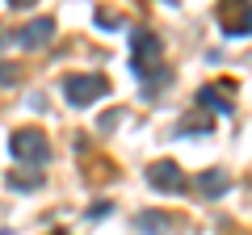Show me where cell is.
I'll return each instance as SVG.
<instances>
[{
	"label": "cell",
	"instance_id": "obj_7",
	"mask_svg": "<svg viewBox=\"0 0 252 235\" xmlns=\"http://www.w3.org/2000/svg\"><path fill=\"white\" fill-rule=\"evenodd\" d=\"M135 227H139L143 235H168V231H172V223H168L164 214H139Z\"/></svg>",
	"mask_w": 252,
	"mask_h": 235
},
{
	"label": "cell",
	"instance_id": "obj_1",
	"mask_svg": "<svg viewBox=\"0 0 252 235\" xmlns=\"http://www.w3.org/2000/svg\"><path fill=\"white\" fill-rule=\"evenodd\" d=\"M63 92H67L72 105H89V101H97V97L109 92V80L105 76H72V80L63 84Z\"/></svg>",
	"mask_w": 252,
	"mask_h": 235
},
{
	"label": "cell",
	"instance_id": "obj_2",
	"mask_svg": "<svg viewBox=\"0 0 252 235\" xmlns=\"http://www.w3.org/2000/svg\"><path fill=\"white\" fill-rule=\"evenodd\" d=\"M13 155L26 164H42L46 155H51V143H46V135H38V130H17L13 135Z\"/></svg>",
	"mask_w": 252,
	"mask_h": 235
},
{
	"label": "cell",
	"instance_id": "obj_9",
	"mask_svg": "<svg viewBox=\"0 0 252 235\" xmlns=\"http://www.w3.org/2000/svg\"><path fill=\"white\" fill-rule=\"evenodd\" d=\"M9 185H13V189H21V193H30V189H38V185H42V172H21V176L13 172Z\"/></svg>",
	"mask_w": 252,
	"mask_h": 235
},
{
	"label": "cell",
	"instance_id": "obj_4",
	"mask_svg": "<svg viewBox=\"0 0 252 235\" xmlns=\"http://www.w3.org/2000/svg\"><path fill=\"white\" fill-rule=\"evenodd\" d=\"M130 46H135V59H130L135 76H147V59H156V55H160V38H152L147 29H135Z\"/></svg>",
	"mask_w": 252,
	"mask_h": 235
},
{
	"label": "cell",
	"instance_id": "obj_10",
	"mask_svg": "<svg viewBox=\"0 0 252 235\" xmlns=\"http://www.w3.org/2000/svg\"><path fill=\"white\" fill-rule=\"evenodd\" d=\"M223 29H227V38L252 34V9H244V17H240V21H231V26H223Z\"/></svg>",
	"mask_w": 252,
	"mask_h": 235
},
{
	"label": "cell",
	"instance_id": "obj_13",
	"mask_svg": "<svg viewBox=\"0 0 252 235\" xmlns=\"http://www.w3.org/2000/svg\"><path fill=\"white\" fill-rule=\"evenodd\" d=\"M0 46H4V38H0Z\"/></svg>",
	"mask_w": 252,
	"mask_h": 235
},
{
	"label": "cell",
	"instance_id": "obj_14",
	"mask_svg": "<svg viewBox=\"0 0 252 235\" xmlns=\"http://www.w3.org/2000/svg\"><path fill=\"white\" fill-rule=\"evenodd\" d=\"M55 235H63V231H55Z\"/></svg>",
	"mask_w": 252,
	"mask_h": 235
},
{
	"label": "cell",
	"instance_id": "obj_6",
	"mask_svg": "<svg viewBox=\"0 0 252 235\" xmlns=\"http://www.w3.org/2000/svg\"><path fill=\"white\" fill-rule=\"evenodd\" d=\"M198 101H202V105H206V109H215V114H231V109H235L231 101H227V88L219 92L215 84H206V88L198 92Z\"/></svg>",
	"mask_w": 252,
	"mask_h": 235
},
{
	"label": "cell",
	"instance_id": "obj_11",
	"mask_svg": "<svg viewBox=\"0 0 252 235\" xmlns=\"http://www.w3.org/2000/svg\"><path fill=\"white\" fill-rule=\"evenodd\" d=\"M181 130H185V135H210V122H206V118H185Z\"/></svg>",
	"mask_w": 252,
	"mask_h": 235
},
{
	"label": "cell",
	"instance_id": "obj_3",
	"mask_svg": "<svg viewBox=\"0 0 252 235\" xmlns=\"http://www.w3.org/2000/svg\"><path fill=\"white\" fill-rule=\"evenodd\" d=\"M147 185L160 189V193H181L185 189V172H181L172 160H160L156 168H147Z\"/></svg>",
	"mask_w": 252,
	"mask_h": 235
},
{
	"label": "cell",
	"instance_id": "obj_5",
	"mask_svg": "<svg viewBox=\"0 0 252 235\" xmlns=\"http://www.w3.org/2000/svg\"><path fill=\"white\" fill-rule=\"evenodd\" d=\"M55 34V26H51V17H34V21H30V26L26 29H21V46H42L46 42V38H51Z\"/></svg>",
	"mask_w": 252,
	"mask_h": 235
},
{
	"label": "cell",
	"instance_id": "obj_12",
	"mask_svg": "<svg viewBox=\"0 0 252 235\" xmlns=\"http://www.w3.org/2000/svg\"><path fill=\"white\" fill-rule=\"evenodd\" d=\"M17 80V67H9V63H0V84H13Z\"/></svg>",
	"mask_w": 252,
	"mask_h": 235
},
{
	"label": "cell",
	"instance_id": "obj_8",
	"mask_svg": "<svg viewBox=\"0 0 252 235\" xmlns=\"http://www.w3.org/2000/svg\"><path fill=\"white\" fill-rule=\"evenodd\" d=\"M198 185H202V193H210V198H215V193H227V185H231V181H227L223 172H202Z\"/></svg>",
	"mask_w": 252,
	"mask_h": 235
}]
</instances>
